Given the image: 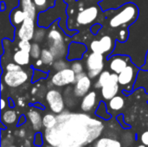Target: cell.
I'll list each match as a JSON object with an SVG mask.
<instances>
[{"label":"cell","mask_w":148,"mask_h":147,"mask_svg":"<svg viewBox=\"0 0 148 147\" xmlns=\"http://www.w3.org/2000/svg\"><path fill=\"white\" fill-rule=\"evenodd\" d=\"M57 122L56 116L53 113H47L42 118V126L46 129H50L56 126Z\"/></svg>","instance_id":"25"},{"label":"cell","mask_w":148,"mask_h":147,"mask_svg":"<svg viewBox=\"0 0 148 147\" xmlns=\"http://www.w3.org/2000/svg\"><path fill=\"white\" fill-rule=\"evenodd\" d=\"M72 62H73V63L71 64L70 68L76 75L80 74V73H82L83 72V65H82V63L79 60H75V61H72Z\"/></svg>","instance_id":"32"},{"label":"cell","mask_w":148,"mask_h":147,"mask_svg":"<svg viewBox=\"0 0 148 147\" xmlns=\"http://www.w3.org/2000/svg\"><path fill=\"white\" fill-rule=\"evenodd\" d=\"M99 10L96 6L88 7L80 11L76 17V22L80 25H88L92 23L98 16Z\"/></svg>","instance_id":"14"},{"label":"cell","mask_w":148,"mask_h":147,"mask_svg":"<svg viewBox=\"0 0 148 147\" xmlns=\"http://www.w3.org/2000/svg\"><path fill=\"white\" fill-rule=\"evenodd\" d=\"M29 78L26 71L21 69L17 71H6L3 75L2 81L10 88H17L24 84Z\"/></svg>","instance_id":"8"},{"label":"cell","mask_w":148,"mask_h":147,"mask_svg":"<svg viewBox=\"0 0 148 147\" xmlns=\"http://www.w3.org/2000/svg\"><path fill=\"white\" fill-rule=\"evenodd\" d=\"M115 42L114 39L109 36H103L99 40H95L90 44V49L92 52L99 53L101 55L112 52L114 48Z\"/></svg>","instance_id":"10"},{"label":"cell","mask_w":148,"mask_h":147,"mask_svg":"<svg viewBox=\"0 0 148 147\" xmlns=\"http://www.w3.org/2000/svg\"><path fill=\"white\" fill-rule=\"evenodd\" d=\"M140 68L143 71H148V50L147 52V55H146V58H145V63L143 64V66Z\"/></svg>","instance_id":"39"},{"label":"cell","mask_w":148,"mask_h":147,"mask_svg":"<svg viewBox=\"0 0 148 147\" xmlns=\"http://www.w3.org/2000/svg\"><path fill=\"white\" fill-rule=\"evenodd\" d=\"M137 147H147V146H145V145H140V146H139Z\"/></svg>","instance_id":"48"},{"label":"cell","mask_w":148,"mask_h":147,"mask_svg":"<svg viewBox=\"0 0 148 147\" xmlns=\"http://www.w3.org/2000/svg\"><path fill=\"white\" fill-rule=\"evenodd\" d=\"M24 147H31V145H30V142L29 140H26L25 143H24Z\"/></svg>","instance_id":"45"},{"label":"cell","mask_w":148,"mask_h":147,"mask_svg":"<svg viewBox=\"0 0 148 147\" xmlns=\"http://www.w3.org/2000/svg\"><path fill=\"white\" fill-rule=\"evenodd\" d=\"M31 45H32V43L30 42V41H28V40H19V42H17L18 49H22V50H24L27 52L30 51Z\"/></svg>","instance_id":"31"},{"label":"cell","mask_w":148,"mask_h":147,"mask_svg":"<svg viewBox=\"0 0 148 147\" xmlns=\"http://www.w3.org/2000/svg\"><path fill=\"white\" fill-rule=\"evenodd\" d=\"M17 120L16 113L14 110H6L2 113V121L5 125H12Z\"/></svg>","instance_id":"23"},{"label":"cell","mask_w":148,"mask_h":147,"mask_svg":"<svg viewBox=\"0 0 148 147\" xmlns=\"http://www.w3.org/2000/svg\"><path fill=\"white\" fill-rule=\"evenodd\" d=\"M43 64V62H42V61L41 60V59H37L36 60V67H41L42 65Z\"/></svg>","instance_id":"43"},{"label":"cell","mask_w":148,"mask_h":147,"mask_svg":"<svg viewBox=\"0 0 148 147\" xmlns=\"http://www.w3.org/2000/svg\"><path fill=\"white\" fill-rule=\"evenodd\" d=\"M34 144L36 146H42V135L40 133H37L35 136L34 139Z\"/></svg>","instance_id":"36"},{"label":"cell","mask_w":148,"mask_h":147,"mask_svg":"<svg viewBox=\"0 0 148 147\" xmlns=\"http://www.w3.org/2000/svg\"><path fill=\"white\" fill-rule=\"evenodd\" d=\"M22 66H20V65H18L17 63H16V62H10V63H8L7 65H6V67H5V70L6 71H17V70H21L22 69V68H21Z\"/></svg>","instance_id":"34"},{"label":"cell","mask_w":148,"mask_h":147,"mask_svg":"<svg viewBox=\"0 0 148 147\" xmlns=\"http://www.w3.org/2000/svg\"><path fill=\"white\" fill-rule=\"evenodd\" d=\"M139 16V9L134 3L123 4L109 20V25L112 28H118L128 25L136 21Z\"/></svg>","instance_id":"3"},{"label":"cell","mask_w":148,"mask_h":147,"mask_svg":"<svg viewBox=\"0 0 148 147\" xmlns=\"http://www.w3.org/2000/svg\"><path fill=\"white\" fill-rule=\"evenodd\" d=\"M47 33H48V30L46 28L44 27H38L35 30V34H34V36H33V41L35 42H42L44 38L47 36Z\"/></svg>","instance_id":"27"},{"label":"cell","mask_w":148,"mask_h":147,"mask_svg":"<svg viewBox=\"0 0 148 147\" xmlns=\"http://www.w3.org/2000/svg\"><path fill=\"white\" fill-rule=\"evenodd\" d=\"M45 147H56V146H52V145H49V144L48 146H46Z\"/></svg>","instance_id":"47"},{"label":"cell","mask_w":148,"mask_h":147,"mask_svg":"<svg viewBox=\"0 0 148 147\" xmlns=\"http://www.w3.org/2000/svg\"><path fill=\"white\" fill-rule=\"evenodd\" d=\"M139 68L132 62L118 75V81L120 86H121L124 91H130L136 81V77L139 72Z\"/></svg>","instance_id":"5"},{"label":"cell","mask_w":148,"mask_h":147,"mask_svg":"<svg viewBox=\"0 0 148 147\" xmlns=\"http://www.w3.org/2000/svg\"><path fill=\"white\" fill-rule=\"evenodd\" d=\"M27 17H28L27 14L19 6L16 7V8H15V9H13L11 10L10 14V22H11V23L15 27L20 26Z\"/></svg>","instance_id":"17"},{"label":"cell","mask_w":148,"mask_h":147,"mask_svg":"<svg viewBox=\"0 0 148 147\" xmlns=\"http://www.w3.org/2000/svg\"><path fill=\"white\" fill-rule=\"evenodd\" d=\"M131 62L130 57L124 55H116L114 56H108L109 68L113 73L119 75L122 72Z\"/></svg>","instance_id":"13"},{"label":"cell","mask_w":148,"mask_h":147,"mask_svg":"<svg viewBox=\"0 0 148 147\" xmlns=\"http://www.w3.org/2000/svg\"><path fill=\"white\" fill-rule=\"evenodd\" d=\"M96 100H97L96 92L95 91L88 92L82 98V101L81 102V109L85 113L92 111L96 105Z\"/></svg>","instance_id":"16"},{"label":"cell","mask_w":148,"mask_h":147,"mask_svg":"<svg viewBox=\"0 0 148 147\" xmlns=\"http://www.w3.org/2000/svg\"><path fill=\"white\" fill-rule=\"evenodd\" d=\"M35 30V19L28 16L17 29L16 36L19 40L31 41L33 40Z\"/></svg>","instance_id":"12"},{"label":"cell","mask_w":148,"mask_h":147,"mask_svg":"<svg viewBox=\"0 0 148 147\" xmlns=\"http://www.w3.org/2000/svg\"><path fill=\"white\" fill-rule=\"evenodd\" d=\"M141 142L143 145L147 146H148V131L145 132L142 135H141Z\"/></svg>","instance_id":"38"},{"label":"cell","mask_w":148,"mask_h":147,"mask_svg":"<svg viewBox=\"0 0 148 147\" xmlns=\"http://www.w3.org/2000/svg\"><path fill=\"white\" fill-rule=\"evenodd\" d=\"M76 74L69 68L57 71L51 78V83L58 88L74 84L75 82Z\"/></svg>","instance_id":"9"},{"label":"cell","mask_w":148,"mask_h":147,"mask_svg":"<svg viewBox=\"0 0 148 147\" xmlns=\"http://www.w3.org/2000/svg\"><path fill=\"white\" fill-rule=\"evenodd\" d=\"M45 99L47 103L49 106L50 110L56 113L59 114L64 111L65 108V101L62 94L60 91L56 89H50L46 93Z\"/></svg>","instance_id":"6"},{"label":"cell","mask_w":148,"mask_h":147,"mask_svg":"<svg viewBox=\"0 0 148 147\" xmlns=\"http://www.w3.org/2000/svg\"><path fill=\"white\" fill-rule=\"evenodd\" d=\"M49 1L51 0H33L36 10L39 11H44L46 10L48 8L52 7V4H49Z\"/></svg>","instance_id":"29"},{"label":"cell","mask_w":148,"mask_h":147,"mask_svg":"<svg viewBox=\"0 0 148 147\" xmlns=\"http://www.w3.org/2000/svg\"><path fill=\"white\" fill-rule=\"evenodd\" d=\"M8 147H16V146H14V145H10Z\"/></svg>","instance_id":"49"},{"label":"cell","mask_w":148,"mask_h":147,"mask_svg":"<svg viewBox=\"0 0 148 147\" xmlns=\"http://www.w3.org/2000/svg\"><path fill=\"white\" fill-rule=\"evenodd\" d=\"M25 134H26V132H25L24 129H21V130L18 132V136L21 137V138H23V137L25 136Z\"/></svg>","instance_id":"42"},{"label":"cell","mask_w":148,"mask_h":147,"mask_svg":"<svg viewBox=\"0 0 148 147\" xmlns=\"http://www.w3.org/2000/svg\"><path fill=\"white\" fill-rule=\"evenodd\" d=\"M5 8H6V6H5L4 2H1V10L3 11V10H5Z\"/></svg>","instance_id":"44"},{"label":"cell","mask_w":148,"mask_h":147,"mask_svg":"<svg viewBox=\"0 0 148 147\" xmlns=\"http://www.w3.org/2000/svg\"><path fill=\"white\" fill-rule=\"evenodd\" d=\"M52 66H53V68L56 69V71H60V70L69 68V64L63 59H57L56 61L54 62Z\"/></svg>","instance_id":"30"},{"label":"cell","mask_w":148,"mask_h":147,"mask_svg":"<svg viewBox=\"0 0 148 147\" xmlns=\"http://www.w3.org/2000/svg\"><path fill=\"white\" fill-rule=\"evenodd\" d=\"M73 94L76 98H83L90 90L92 82L91 78L88 75V74L82 72L76 75L75 82L74 83Z\"/></svg>","instance_id":"7"},{"label":"cell","mask_w":148,"mask_h":147,"mask_svg":"<svg viewBox=\"0 0 148 147\" xmlns=\"http://www.w3.org/2000/svg\"><path fill=\"white\" fill-rule=\"evenodd\" d=\"M41 53H42V49H41V47H40L39 43L34 42L32 43V45H31V49L29 51V54H30L31 58H33L34 60L40 59Z\"/></svg>","instance_id":"28"},{"label":"cell","mask_w":148,"mask_h":147,"mask_svg":"<svg viewBox=\"0 0 148 147\" xmlns=\"http://www.w3.org/2000/svg\"><path fill=\"white\" fill-rule=\"evenodd\" d=\"M27 116L32 125L33 129L35 131H40L42 126V120L40 113L36 111V109H30L28 112Z\"/></svg>","instance_id":"19"},{"label":"cell","mask_w":148,"mask_h":147,"mask_svg":"<svg viewBox=\"0 0 148 147\" xmlns=\"http://www.w3.org/2000/svg\"><path fill=\"white\" fill-rule=\"evenodd\" d=\"M119 35H120V37H119V41L120 42H125L127 39L128 33H127V29H121L120 32H119Z\"/></svg>","instance_id":"35"},{"label":"cell","mask_w":148,"mask_h":147,"mask_svg":"<svg viewBox=\"0 0 148 147\" xmlns=\"http://www.w3.org/2000/svg\"><path fill=\"white\" fill-rule=\"evenodd\" d=\"M95 147H122L121 143L112 138H101L95 144Z\"/></svg>","instance_id":"21"},{"label":"cell","mask_w":148,"mask_h":147,"mask_svg":"<svg viewBox=\"0 0 148 147\" xmlns=\"http://www.w3.org/2000/svg\"><path fill=\"white\" fill-rule=\"evenodd\" d=\"M111 75V73L108 70H104L102 71L100 75L98 76V80L95 84V88H101L109 80Z\"/></svg>","instance_id":"26"},{"label":"cell","mask_w":148,"mask_h":147,"mask_svg":"<svg viewBox=\"0 0 148 147\" xmlns=\"http://www.w3.org/2000/svg\"><path fill=\"white\" fill-rule=\"evenodd\" d=\"M19 7H21L28 16L36 18L37 10L33 0H19Z\"/></svg>","instance_id":"20"},{"label":"cell","mask_w":148,"mask_h":147,"mask_svg":"<svg viewBox=\"0 0 148 147\" xmlns=\"http://www.w3.org/2000/svg\"><path fill=\"white\" fill-rule=\"evenodd\" d=\"M95 113H96V115H98V116H100V117H101V118H104V119H106V120H107V118H106V116H105L104 114H106V115L109 116V115H108V113H107L106 106H105V104H104L103 102H101V104H100L99 107L97 108V110H96Z\"/></svg>","instance_id":"33"},{"label":"cell","mask_w":148,"mask_h":147,"mask_svg":"<svg viewBox=\"0 0 148 147\" xmlns=\"http://www.w3.org/2000/svg\"><path fill=\"white\" fill-rule=\"evenodd\" d=\"M57 122L46 129L44 139L56 147H82L97 139L104 130L103 123L86 113L63 111L56 116Z\"/></svg>","instance_id":"1"},{"label":"cell","mask_w":148,"mask_h":147,"mask_svg":"<svg viewBox=\"0 0 148 147\" xmlns=\"http://www.w3.org/2000/svg\"><path fill=\"white\" fill-rule=\"evenodd\" d=\"M30 54L29 52L22 50V49H18L16 50L14 55H13V61L14 62L17 63L20 66H27L29 64L30 62Z\"/></svg>","instance_id":"18"},{"label":"cell","mask_w":148,"mask_h":147,"mask_svg":"<svg viewBox=\"0 0 148 147\" xmlns=\"http://www.w3.org/2000/svg\"><path fill=\"white\" fill-rule=\"evenodd\" d=\"M101 28V25H100V24H95V25L91 28V31H93L92 33H93L94 35H96V34H97V31H99Z\"/></svg>","instance_id":"40"},{"label":"cell","mask_w":148,"mask_h":147,"mask_svg":"<svg viewBox=\"0 0 148 147\" xmlns=\"http://www.w3.org/2000/svg\"><path fill=\"white\" fill-rule=\"evenodd\" d=\"M6 107V101L3 98L1 99V110H3Z\"/></svg>","instance_id":"41"},{"label":"cell","mask_w":148,"mask_h":147,"mask_svg":"<svg viewBox=\"0 0 148 147\" xmlns=\"http://www.w3.org/2000/svg\"><path fill=\"white\" fill-rule=\"evenodd\" d=\"M46 76H47V74L46 73H44V72H42V70H39V75H33V81H37V80H39V79H41V78H46Z\"/></svg>","instance_id":"37"},{"label":"cell","mask_w":148,"mask_h":147,"mask_svg":"<svg viewBox=\"0 0 148 147\" xmlns=\"http://www.w3.org/2000/svg\"><path fill=\"white\" fill-rule=\"evenodd\" d=\"M40 59L42 61L44 65H53L56 58L49 49H43L41 53Z\"/></svg>","instance_id":"24"},{"label":"cell","mask_w":148,"mask_h":147,"mask_svg":"<svg viewBox=\"0 0 148 147\" xmlns=\"http://www.w3.org/2000/svg\"><path fill=\"white\" fill-rule=\"evenodd\" d=\"M120 89V84L118 81V75L111 73L108 81L101 88V94L104 100L110 101L112 98L117 95Z\"/></svg>","instance_id":"11"},{"label":"cell","mask_w":148,"mask_h":147,"mask_svg":"<svg viewBox=\"0 0 148 147\" xmlns=\"http://www.w3.org/2000/svg\"><path fill=\"white\" fill-rule=\"evenodd\" d=\"M51 1H52V2H54V1H56V0H51Z\"/></svg>","instance_id":"50"},{"label":"cell","mask_w":148,"mask_h":147,"mask_svg":"<svg viewBox=\"0 0 148 147\" xmlns=\"http://www.w3.org/2000/svg\"><path fill=\"white\" fill-rule=\"evenodd\" d=\"M82 147H83V146H82Z\"/></svg>","instance_id":"51"},{"label":"cell","mask_w":148,"mask_h":147,"mask_svg":"<svg viewBox=\"0 0 148 147\" xmlns=\"http://www.w3.org/2000/svg\"><path fill=\"white\" fill-rule=\"evenodd\" d=\"M124 104H125L124 99L120 95H116L109 101L108 107L113 111H120L121 109L123 108Z\"/></svg>","instance_id":"22"},{"label":"cell","mask_w":148,"mask_h":147,"mask_svg":"<svg viewBox=\"0 0 148 147\" xmlns=\"http://www.w3.org/2000/svg\"><path fill=\"white\" fill-rule=\"evenodd\" d=\"M86 67L88 75L91 79H95L100 75L104 68V56L101 54L92 52L86 60Z\"/></svg>","instance_id":"4"},{"label":"cell","mask_w":148,"mask_h":147,"mask_svg":"<svg viewBox=\"0 0 148 147\" xmlns=\"http://www.w3.org/2000/svg\"><path fill=\"white\" fill-rule=\"evenodd\" d=\"M3 88H3V82L1 83V92L3 91Z\"/></svg>","instance_id":"46"},{"label":"cell","mask_w":148,"mask_h":147,"mask_svg":"<svg viewBox=\"0 0 148 147\" xmlns=\"http://www.w3.org/2000/svg\"><path fill=\"white\" fill-rule=\"evenodd\" d=\"M86 51H87V48L84 44L73 42L69 46L67 59L69 61L80 60L82 58V56Z\"/></svg>","instance_id":"15"},{"label":"cell","mask_w":148,"mask_h":147,"mask_svg":"<svg viewBox=\"0 0 148 147\" xmlns=\"http://www.w3.org/2000/svg\"><path fill=\"white\" fill-rule=\"evenodd\" d=\"M46 37L49 49L51 50L56 60L62 59L68 55V49L64 36L61 30V28L57 26V23H54L50 27V29L48 30Z\"/></svg>","instance_id":"2"}]
</instances>
